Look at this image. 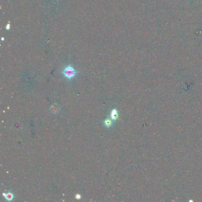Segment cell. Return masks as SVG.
<instances>
[{
    "label": "cell",
    "mask_w": 202,
    "mask_h": 202,
    "mask_svg": "<svg viewBox=\"0 0 202 202\" xmlns=\"http://www.w3.org/2000/svg\"><path fill=\"white\" fill-rule=\"evenodd\" d=\"M62 74L64 77L68 79H71L76 77L77 75V71L71 65L65 66L62 71Z\"/></svg>",
    "instance_id": "cell-1"
},
{
    "label": "cell",
    "mask_w": 202,
    "mask_h": 202,
    "mask_svg": "<svg viewBox=\"0 0 202 202\" xmlns=\"http://www.w3.org/2000/svg\"><path fill=\"white\" fill-rule=\"evenodd\" d=\"M111 119L112 120H113V121H116L118 118H119V115H118V112L117 110L116 109H113V110L111 111Z\"/></svg>",
    "instance_id": "cell-2"
},
{
    "label": "cell",
    "mask_w": 202,
    "mask_h": 202,
    "mask_svg": "<svg viewBox=\"0 0 202 202\" xmlns=\"http://www.w3.org/2000/svg\"><path fill=\"white\" fill-rule=\"evenodd\" d=\"M104 125H105L107 128H110L113 125V123H112V121H111L110 119H106L105 121H104Z\"/></svg>",
    "instance_id": "cell-3"
},
{
    "label": "cell",
    "mask_w": 202,
    "mask_h": 202,
    "mask_svg": "<svg viewBox=\"0 0 202 202\" xmlns=\"http://www.w3.org/2000/svg\"><path fill=\"white\" fill-rule=\"evenodd\" d=\"M4 197L7 200L11 201L13 199V198H14V195L11 193H9L6 194V195H5V196Z\"/></svg>",
    "instance_id": "cell-4"
},
{
    "label": "cell",
    "mask_w": 202,
    "mask_h": 202,
    "mask_svg": "<svg viewBox=\"0 0 202 202\" xmlns=\"http://www.w3.org/2000/svg\"><path fill=\"white\" fill-rule=\"evenodd\" d=\"M52 111H54V112H55V113H56V112H58V111H59V107H58V106H56V105L52 106Z\"/></svg>",
    "instance_id": "cell-5"
},
{
    "label": "cell",
    "mask_w": 202,
    "mask_h": 202,
    "mask_svg": "<svg viewBox=\"0 0 202 202\" xmlns=\"http://www.w3.org/2000/svg\"><path fill=\"white\" fill-rule=\"evenodd\" d=\"M76 198L77 199H80L81 198V196L80 195V194H76Z\"/></svg>",
    "instance_id": "cell-6"
},
{
    "label": "cell",
    "mask_w": 202,
    "mask_h": 202,
    "mask_svg": "<svg viewBox=\"0 0 202 202\" xmlns=\"http://www.w3.org/2000/svg\"><path fill=\"white\" fill-rule=\"evenodd\" d=\"M10 26L9 24H8V25H7V27H6V28H7V30H9V29L10 28Z\"/></svg>",
    "instance_id": "cell-7"
}]
</instances>
